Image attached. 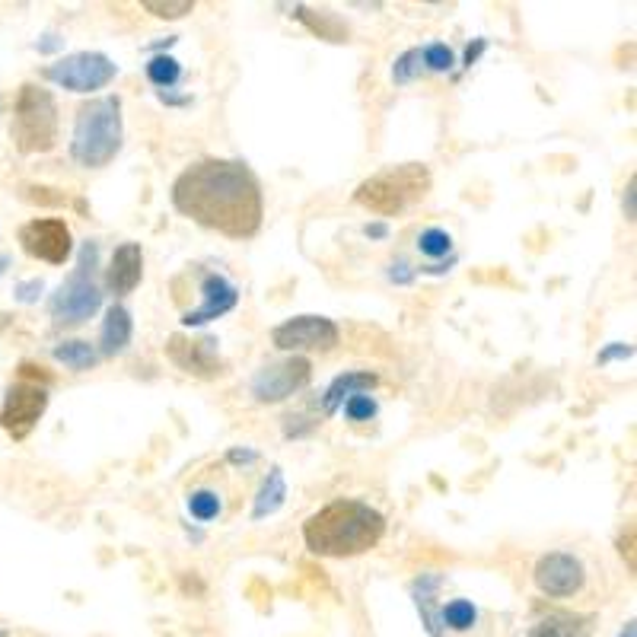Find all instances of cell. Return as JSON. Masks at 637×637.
Returning <instances> with one entry per match:
<instances>
[{"instance_id":"cell-1","label":"cell","mask_w":637,"mask_h":637,"mask_svg":"<svg viewBox=\"0 0 637 637\" xmlns=\"http://www.w3.org/2000/svg\"><path fill=\"white\" fill-rule=\"evenodd\" d=\"M172 208L227 239H252L265 220L262 182L243 160H198L172 182Z\"/></svg>"},{"instance_id":"cell-2","label":"cell","mask_w":637,"mask_h":637,"mask_svg":"<svg viewBox=\"0 0 637 637\" xmlns=\"http://www.w3.org/2000/svg\"><path fill=\"white\" fill-rule=\"evenodd\" d=\"M386 536V516L367 501L338 497L303 523V542L319 558H357L373 552Z\"/></svg>"},{"instance_id":"cell-3","label":"cell","mask_w":637,"mask_h":637,"mask_svg":"<svg viewBox=\"0 0 637 637\" xmlns=\"http://www.w3.org/2000/svg\"><path fill=\"white\" fill-rule=\"evenodd\" d=\"M122 99L102 96L90 99L77 109L74 134H71V157L83 169L109 166L122 150Z\"/></svg>"},{"instance_id":"cell-4","label":"cell","mask_w":637,"mask_h":637,"mask_svg":"<svg viewBox=\"0 0 637 637\" xmlns=\"http://www.w3.org/2000/svg\"><path fill=\"white\" fill-rule=\"evenodd\" d=\"M430 185H434V179H430V169L424 163H399L373 172L370 179L360 182L354 201L376 217H399L411 204L427 198Z\"/></svg>"},{"instance_id":"cell-5","label":"cell","mask_w":637,"mask_h":637,"mask_svg":"<svg viewBox=\"0 0 637 637\" xmlns=\"http://www.w3.org/2000/svg\"><path fill=\"white\" fill-rule=\"evenodd\" d=\"M58 102L51 96V90L39 83H23L20 93H16L13 106V122H10V137L13 147L23 153V157H36V153H48L58 144Z\"/></svg>"},{"instance_id":"cell-6","label":"cell","mask_w":637,"mask_h":637,"mask_svg":"<svg viewBox=\"0 0 637 637\" xmlns=\"http://www.w3.org/2000/svg\"><path fill=\"white\" fill-rule=\"evenodd\" d=\"M96 255L99 246L96 243H86L80 252V265L77 271L67 278L55 294H51V319L58 325H83L86 319H93L102 306V294L93 281V268H96Z\"/></svg>"},{"instance_id":"cell-7","label":"cell","mask_w":637,"mask_h":637,"mask_svg":"<svg viewBox=\"0 0 637 637\" xmlns=\"http://www.w3.org/2000/svg\"><path fill=\"white\" fill-rule=\"evenodd\" d=\"M42 77L71 93H96L118 77V64L102 51H77V55L42 67Z\"/></svg>"},{"instance_id":"cell-8","label":"cell","mask_w":637,"mask_h":637,"mask_svg":"<svg viewBox=\"0 0 637 637\" xmlns=\"http://www.w3.org/2000/svg\"><path fill=\"white\" fill-rule=\"evenodd\" d=\"M309 380H313V364H309V357H287V360H278V364H268L262 367L255 376H252V395L255 402L262 405H278V402H287L290 395L300 392L309 386Z\"/></svg>"},{"instance_id":"cell-9","label":"cell","mask_w":637,"mask_h":637,"mask_svg":"<svg viewBox=\"0 0 637 637\" xmlns=\"http://www.w3.org/2000/svg\"><path fill=\"white\" fill-rule=\"evenodd\" d=\"M48 408V389L39 383H13L0 405V427L7 430L13 440H26L36 424L42 421Z\"/></svg>"},{"instance_id":"cell-10","label":"cell","mask_w":637,"mask_h":637,"mask_svg":"<svg viewBox=\"0 0 637 637\" xmlns=\"http://www.w3.org/2000/svg\"><path fill=\"white\" fill-rule=\"evenodd\" d=\"M341 341V329L325 316H294L271 329L278 351H332Z\"/></svg>"},{"instance_id":"cell-11","label":"cell","mask_w":637,"mask_h":637,"mask_svg":"<svg viewBox=\"0 0 637 637\" xmlns=\"http://www.w3.org/2000/svg\"><path fill=\"white\" fill-rule=\"evenodd\" d=\"M20 246L45 265H64L74 252V236L61 217H36L20 227Z\"/></svg>"},{"instance_id":"cell-12","label":"cell","mask_w":637,"mask_h":637,"mask_svg":"<svg viewBox=\"0 0 637 637\" xmlns=\"http://www.w3.org/2000/svg\"><path fill=\"white\" fill-rule=\"evenodd\" d=\"M166 357L182 373L198 376V380H217V376L227 373V364L220 360L214 338H188L176 332L166 338Z\"/></svg>"},{"instance_id":"cell-13","label":"cell","mask_w":637,"mask_h":637,"mask_svg":"<svg viewBox=\"0 0 637 637\" xmlns=\"http://www.w3.org/2000/svg\"><path fill=\"white\" fill-rule=\"evenodd\" d=\"M532 580H536L539 593L552 599H567L583 590L587 583V571H583V561L567 555V552H548L532 567Z\"/></svg>"},{"instance_id":"cell-14","label":"cell","mask_w":637,"mask_h":637,"mask_svg":"<svg viewBox=\"0 0 637 637\" xmlns=\"http://www.w3.org/2000/svg\"><path fill=\"white\" fill-rule=\"evenodd\" d=\"M201 306L198 309H188L182 316V325H204L211 319H220L236 309L239 303V290L223 278V274H208V278L201 281Z\"/></svg>"},{"instance_id":"cell-15","label":"cell","mask_w":637,"mask_h":637,"mask_svg":"<svg viewBox=\"0 0 637 637\" xmlns=\"http://www.w3.org/2000/svg\"><path fill=\"white\" fill-rule=\"evenodd\" d=\"M144 278V249L141 243H122L112 252V262L106 268V287L115 297H125Z\"/></svg>"},{"instance_id":"cell-16","label":"cell","mask_w":637,"mask_h":637,"mask_svg":"<svg viewBox=\"0 0 637 637\" xmlns=\"http://www.w3.org/2000/svg\"><path fill=\"white\" fill-rule=\"evenodd\" d=\"M380 386V376L370 373V370H351V373H341L332 380V386L325 389L322 395V411L325 415H335V411L354 399V395H370V389Z\"/></svg>"},{"instance_id":"cell-17","label":"cell","mask_w":637,"mask_h":637,"mask_svg":"<svg viewBox=\"0 0 637 637\" xmlns=\"http://www.w3.org/2000/svg\"><path fill=\"white\" fill-rule=\"evenodd\" d=\"M131 335H134V322H131V313L125 306H112L106 319H102V332H99V354L102 357H115L128 351L131 344Z\"/></svg>"},{"instance_id":"cell-18","label":"cell","mask_w":637,"mask_h":637,"mask_svg":"<svg viewBox=\"0 0 637 637\" xmlns=\"http://www.w3.org/2000/svg\"><path fill=\"white\" fill-rule=\"evenodd\" d=\"M294 16L297 20L313 32L316 39H322V42H348L351 39V29H348V23L341 20L338 13H332V10H316V7H306V4H300V7H294Z\"/></svg>"},{"instance_id":"cell-19","label":"cell","mask_w":637,"mask_h":637,"mask_svg":"<svg viewBox=\"0 0 637 637\" xmlns=\"http://www.w3.org/2000/svg\"><path fill=\"white\" fill-rule=\"evenodd\" d=\"M284 497H287V481L281 469H271L262 481V488L255 494V504H252V520H265V516L278 513L284 507Z\"/></svg>"},{"instance_id":"cell-20","label":"cell","mask_w":637,"mask_h":637,"mask_svg":"<svg viewBox=\"0 0 637 637\" xmlns=\"http://www.w3.org/2000/svg\"><path fill=\"white\" fill-rule=\"evenodd\" d=\"M55 360L58 364H64L67 370H77V373H83V370H93L96 367V360H99V351L93 348L90 341H61V344H55Z\"/></svg>"},{"instance_id":"cell-21","label":"cell","mask_w":637,"mask_h":637,"mask_svg":"<svg viewBox=\"0 0 637 637\" xmlns=\"http://www.w3.org/2000/svg\"><path fill=\"white\" fill-rule=\"evenodd\" d=\"M147 80L153 86H160V93H166L169 86H176L182 80V64L169 55H157L147 61Z\"/></svg>"},{"instance_id":"cell-22","label":"cell","mask_w":637,"mask_h":637,"mask_svg":"<svg viewBox=\"0 0 637 637\" xmlns=\"http://www.w3.org/2000/svg\"><path fill=\"white\" fill-rule=\"evenodd\" d=\"M20 198L29 201V204H36V208H67V204H71V195L61 192V188L36 185V182L20 185Z\"/></svg>"},{"instance_id":"cell-23","label":"cell","mask_w":637,"mask_h":637,"mask_svg":"<svg viewBox=\"0 0 637 637\" xmlns=\"http://www.w3.org/2000/svg\"><path fill=\"white\" fill-rule=\"evenodd\" d=\"M188 513H192L198 523L217 520V516H220V494L208 491V488L192 491V494H188Z\"/></svg>"},{"instance_id":"cell-24","label":"cell","mask_w":637,"mask_h":637,"mask_svg":"<svg viewBox=\"0 0 637 637\" xmlns=\"http://www.w3.org/2000/svg\"><path fill=\"white\" fill-rule=\"evenodd\" d=\"M440 618L446 625H450L453 631H469V628H475V622H478V609L472 606L469 599H453L450 606H446L443 612H440Z\"/></svg>"},{"instance_id":"cell-25","label":"cell","mask_w":637,"mask_h":637,"mask_svg":"<svg viewBox=\"0 0 637 637\" xmlns=\"http://www.w3.org/2000/svg\"><path fill=\"white\" fill-rule=\"evenodd\" d=\"M421 64L427 67V71H450V67L456 64V55H453V48L450 45H443V42H430L421 48Z\"/></svg>"},{"instance_id":"cell-26","label":"cell","mask_w":637,"mask_h":637,"mask_svg":"<svg viewBox=\"0 0 637 637\" xmlns=\"http://www.w3.org/2000/svg\"><path fill=\"white\" fill-rule=\"evenodd\" d=\"M418 249L427 255V258H443L446 252L453 249V236L440 230V227H430L418 236Z\"/></svg>"},{"instance_id":"cell-27","label":"cell","mask_w":637,"mask_h":637,"mask_svg":"<svg viewBox=\"0 0 637 637\" xmlns=\"http://www.w3.org/2000/svg\"><path fill=\"white\" fill-rule=\"evenodd\" d=\"M144 10L160 20H182L195 10V0H144Z\"/></svg>"},{"instance_id":"cell-28","label":"cell","mask_w":637,"mask_h":637,"mask_svg":"<svg viewBox=\"0 0 637 637\" xmlns=\"http://www.w3.org/2000/svg\"><path fill=\"white\" fill-rule=\"evenodd\" d=\"M418 71H421V48H408L405 55L395 58V64H392V80H395V83H411Z\"/></svg>"},{"instance_id":"cell-29","label":"cell","mask_w":637,"mask_h":637,"mask_svg":"<svg viewBox=\"0 0 637 637\" xmlns=\"http://www.w3.org/2000/svg\"><path fill=\"white\" fill-rule=\"evenodd\" d=\"M376 411H380V405H376L373 395H354V399L344 402V415H348V421H373Z\"/></svg>"},{"instance_id":"cell-30","label":"cell","mask_w":637,"mask_h":637,"mask_svg":"<svg viewBox=\"0 0 637 637\" xmlns=\"http://www.w3.org/2000/svg\"><path fill=\"white\" fill-rule=\"evenodd\" d=\"M628 357H634V348H631V344L612 341L609 348H602V351L596 354V364L606 367V364H612V360H628Z\"/></svg>"},{"instance_id":"cell-31","label":"cell","mask_w":637,"mask_h":637,"mask_svg":"<svg viewBox=\"0 0 637 637\" xmlns=\"http://www.w3.org/2000/svg\"><path fill=\"white\" fill-rule=\"evenodd\" d=\"M42 290H45V284H42V278H32V281H20L16 284V290H13V297L20 300V303H39V297H42Z\"/></svg>"},{"instance_id":"cell-32","label":"cell","mask_w":637,"mask_h":637,"mask_svg":"<svg viewBox=\"0 0 637 637\" xmlns=\"http://www.w3.org/2000/svg\"><path fill=\"white\" fill-rule=\"evenodd\" d=\"M618 555L628 561V571L634 574V526H628L622 532V539H618Z\"/></svg>"},{"instance_id":"cell-33","label":"cell","mask_w":637,"mask_h":637,"mask_svg":"<svg viewBox=\"0 0 637 637\" xmlns=\"http://www.w3.org/2000/svg\"><path fill=\"white\" fill-rule=\"evenodd\" d=\"M526 637H574V634L567 631L564 625H558V622H542V625L532 628Z\"/></svg>"},{"instance_id":"cell-34","label":"cell","mask_w":637,"mask_h":637,"mask_svg":"<svg viewBox=\"0 0 637 637\" xmlns=\"http://www.w3.org/2000/svg\"><path fill=\"white\" fill-rule=\"evenodd\" d=\"M634 192H637V179L631 176L628 179V188H625V217L634 223L637 220V208H634Z\"/></svg>"},{"instance_id":"cell-35","label":"cell","mask_w":637,"mask_h":637,"mask_svg":"<svg viewBox=\"0 0 637 637\" xmlns=\"http://www.w3.org/2000/svg\"><path fill=\"white\" fill-rule=\"evenodd\" d=\"M389 278H392L395 284H408L411 278H415V271H408L405 262H395V265L389 268Z\"/></svg>"},{"instance_id":"cell-36","label":"cell","mask_w":637,"mask_h":637,"mask_svg":"<svg viewBox=\"0 0 637 637\" xmlns=\"http://www.w3.org/2000/svg\"><path fill=\"white\" fill-rule=\"evenodd\" d=\"M485 48H488V42H485V39H475V45H469V48H466V67H472Z\"/></svg>"},{"instance_id":"cell-37","label":"cell","mask_w":637,"mask_h":637,"mask_svg":"<svg viewBox=\"0 0 637 637\" xmlns=\"http://www.w3.org/2000/svg\"><path fill=\"white\" fill-rule=\"evenodd\" d=\"M364 233H367L370 239H383V236L389 233V227H386V223H367Z\"/></svg>"},{"instance_id":"cell-38","label":"cell","mask_w":637,"mask_h":637,"mask_svg":"<svg viewBox=\"0 0 637 637\" xmlns=\"http://www.w3.org/2000/svg\"><path fill=\"white\" fill-rule=\"evenodd\" d=\"M258 459V453H252V450H230V462H255Z\"/></svg>"},{"instance_id":"cell-39","label":"cell","mask_w":637,"mask_h":637,"mask_svg":"<svg viewBox=\"0 0 637 637\" xmlns=\"http://www.w3.org/2000/svg\"><path fill=\"white\" fill-rule=\"evenodd\" d=\"M58 45H61V42H55V36H48V42H39L36 48H39V51H55Z\"/></svg>"},{"instance_id":"cell-40","label":"cell","mask_w":637,"mask_h":637,"mask_svg":"<svg viewBox=\"0 0 637 637\" xmlns=\"http://www.w3.org/2000/svg\"><path fill=\"white\" fill-rule=\"evenodd\" d=\"M7 268H10V255H0V278L7 274Z\"/></svg>"},{"instance_id":"cell-41","label":"cell","mask_w":637,"mask_h":637,"mask_svg":"<svg viewBox=\"0 0 637 637\" xmlns=\"http://www.w3.org/2000/svg\"><path fill=\"white\" fill-rule=\"evenodd\" d=\"M634 634H637V628H634V622H628V625H625V631L618 634V637H634Z\"/></svg>"},{"instance_id":"cell-42","label":"cell","mask_w":637,"mask_h":637,"mask_svg":"<svg viewBox=\"0 0 637 637\" xmlns=\"http://www.w3.org/2000/svg\"><path fill=\"white\" fill-rule=\"evenodd\" d=\"M0 637H10V631H7V628H0Z\"/></svg>"}]
</instances>
